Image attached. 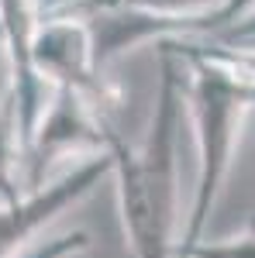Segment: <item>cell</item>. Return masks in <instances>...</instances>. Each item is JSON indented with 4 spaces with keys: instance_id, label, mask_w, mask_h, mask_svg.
I'll use <instances>...</instances> for the list:
<instances>
[{
    "instance_id": "277c9868",
    "label": "cell",
    "mask_w": 255,
    "mask_h": 258,
    "mask_svg": "<svg viewBox=\"0 0 255 258\" xmlns=\"http://www.w3.org/2000/svg\"><path fill=\"white\" fill-rule=\"evenodd\" d=\"M31 66L48 90H76L86 100H93L104 114H111V107L118 103V86L97 69L90 28L76 18L52 14L41 7Z\"/></svg>"
},
{
    "instance_id": "6da1fadb",
    "label": "cell",
    "mask_w": 255,
    "mask_h": 258,
    "mask_svg": "<svg viewBox=\"0 0 255 258\" xmlns=\"http://www.w3.org/2000/svg\"><path fill=\"white\" fill-rule=\"evenodd\" d=\"M156 48L159 93L145 145H128L114 127L107 138L131 258H179V131L186 117V66L169 45Z\"/></svg>"
},
{
    "instance_id": "4fadbf2b",
    "label": "cell",
    "mask_w": 255,
    "mask_h": 258,
    "mask_svg": "<svg viewBox=\"0 0 255 258\" xmlns=\"http://www.w3.org/2000/svg\"><path fill=\"white\" fill-rule=\"evenodd\" d=\"M245 86H248V100H252V107H255V83H252V80H245Z\"/></svg>"
},
{
    "instance_id": "7a4b0ae2",
    "label": "cell",
    "mask_w": 255,
    "mask_h": 258,
    "mask_svg": "<svg viewBox=\"0 0 255 258\" xmlns=\"http://www.w3.org/2000/svg\"><path fill=\"white\" fill-rule=\"evenodd\" d=\"M159 45H169L186 66V117H190L196 145L193 200H190V210L183 220V238H179V255H183L203 241L211 214L231 176L238 138L252 110V100H248L245 80L231 66L203 55L200 48H193L183 38H169Z\"/></svg>"
},
{
    "instance_id": "7c38bea8",
    "label": "cell",
    "mask_w": 255,
    "mask_h": 258,
    "mask_svg": "<svg viewBox=\"0 0 255 258\" xmlns=\"http://www.w3.org/2000/svg\"><path fill=\"white\" fill-rule=\"evenodd\" d=\"M11 93V55H7V35L0 24V100Z\"/></svg>"
},
{
    "instance_id": "5b68a950",
    "label": "cell",
    "mask_w": 255,
    "mask_h": 258,
    "mask_svg": "<svg viewBox=\"0 0 255 258\" xmlns=\"http://www.w3.org/2000/svg\"><path fill=\"white\" fill-rule=\"evenodd\" d=\"M104 176H111V155H93L48 179L41 189L24 193L18 203H0V258H14L31 241H38L41 231L69 207H76L86 193H93Z\"/></svg>"
},
{
    "instance_id": "8992f818",
    "label": "cell",
    "mask_w": 255,
    "mask_h": 258,
    "mask_svg": "<svg viewBox=\"0 0 255 258\" xmlns=\"http://www.w3.org/2000/svg\"><path fill=\"white\" fill-rule=\"evenodd\" d=\"M38 21V0H0V24H4L7 55H11V93H14V107H18V127L24 148H28V141L48 107V97H52V90L38 80L35 66H31V45H35Z\"/></svg>"
},
{
    "instance_id": "30bf717a",
    "label": "cell",
    "mask_w": 255,
    "mask_h": 258,
    "mask_svg": "<svg viewBox=\"0 0 255 258\" xmlns=\"http://www.w3.org/2000/svg\"><path fill=\"white\" fill-rule=\"evenodd\" d=\"M86 248H90V234L86 231H66V234H52V238L31 241L14 258H76Z\"/></svg>"
},
{
    "instance_id": "9c48e42d",
    "label": "cell",
    "mask_w": 255,
    "mask_h": 258,
    "mask_svg": "<svg viewBox=\"0 0 255 258\" xmlns=\"http://www.w3.org/2000/svg\"><path fill=\"white\" fill-rule=\"evenodd\" d=\"M179 258H255V220L241 234H231L221 241H200Z\"/></svg>"
},
{
    "instance_id": "3957f363",
    "label": "cell",
    "mask_w": 255,
    "mask_h": 258,
    "mask_svg": "<svg viewBox=\"0 0 255 258\" xmlns=\"http://www.w3.org/2000/svg\"><path fill=\"white\" fill-rule=\"evenodd\" d=\"M111 127V117L93 100H86L76 90H52L48 107L24 148V193L41 189L48 182V169L59 159L76 155L83 162L93 155H107Z\"/></svg>"
},
{
    "instance_id": "52a82bcc",
    "label": "cell",
    "mask_w": 255,
    "mask_h": 258,
    "mask_svg": "<svg viewBox=\"0 0 255 258\" xmlns=\"http://www.w3.org/2000/svg\"><path fill=\"white\" fill-rule=\"evenodd\" d=\"M24 197V141L18 127L14 93L0 100V203H18Z\"/></svg>"
},
{
    "instance_id": "8fae6325",
    "label": "cell",
    "mask_w": 255,
    "mask_h": 258,
    "mask_svg": "<svg viewBox=\"0 0 255 258\" xmlns=\"http://www.w3.org/2000/svg\"><path fill=\"white\" fill-rule=\"evenodd\" d=\"M211 41H224V45H238V41H255V7L241 21H235L231 28H224L221 35H214Z\"/></svg>"
},
{
    "instance_id": "ba28073f",
    "label": "cell",
    "mask_w": 255,
    "mask_h": 258,
    "mask_svg": "<svg viewBox=\"0 0 255 258\" xmlns=\"http://www.w3.org/2000/svg\"><path fill=\"white\" fill-rule=\"evenodd\" d=\"M131 4L152 14H162V18H207L211 14L207 35L214 31V18L228 7V0H131Z\"/></svg>"
}]
</instances>
